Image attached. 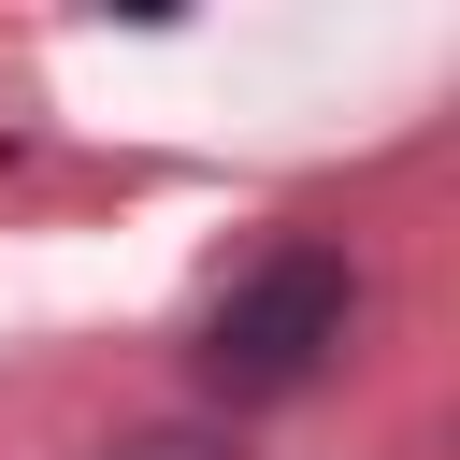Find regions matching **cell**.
<instances>
[{"label": "cell", "mask_w": 460, "mask_h": 460, "mask_svg": "<svg viewBox=\"0 0 460 460\" xmlns=\"http://www.w3.org/2000/svg\"><path fill=\"white\" fill-rule=\"evenodd\" d=\"M345 316H359V273H345L331 244H273V259L201 316V388H216V402H288V388L331 374Z\"/></svg>", "instance_id": "1"}, {"label": "cell", "mask_w": 460, "mask_h": 460, "mask_svg": "<svg viewBox=\"0 0 460 460\" xmlns=\"http://www.w3.org/2000/svg\"><path fill=\"white\" fill-rule=\"evenodd\" d=\"M115 460H216V446H201V431H129Z\"/></svg>", "instance_id": "2"}]
</instances>
